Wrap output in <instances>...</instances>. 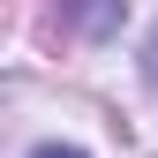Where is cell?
Listing matches in <instances>:
<instances>
[{
    "instance_id": "obj_1",
    "label": "cell",
    "mask_w": 158,
    "mask_h": 158,
    "mask_svg": "<svg viewBox=\"0 0 158 158\" xmlns=\"http://www.w3.org/2000/svg\"><path fill=\"white\" fill-rule=\"evenodd\" d=\"M60 15H68L83 38H113L121 15H128V0H60Z\"/></svg>"
},
{
    "instance_id": "obj_2",
    "label": "cell",
    "mask_w": 158,
    "mask_h": 158,
    "mask_svg": "<svg viewBox=\"0 0 158 158\" xmlns=\"http://www.w3.org/2000/svg\"><path fill=\"white\" fill-rule=\"evenodd\" d=\"M30 158H83V151H68V143H45V151H30Z\"/></svg>"
},
{
    "instance_id": "obj_3",
    "label": "cell",
    "mask_w": 158,
    "mask_h": 158,
    "mask_svg": "<svg viewBox=\"0 0 158 158\" xmlns=\"http://www.w3.org/2000/svg\"><path fill=\"white\" fill-rule=\"evenodd\" d=\"M143 75H151V83H158V38H151V45H143Z\"/></svg>"
}]
</instances>
